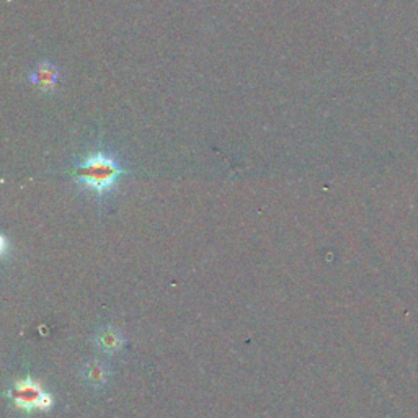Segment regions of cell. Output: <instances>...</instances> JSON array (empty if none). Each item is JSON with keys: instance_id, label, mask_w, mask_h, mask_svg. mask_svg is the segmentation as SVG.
Returning a JSON list of instances; mask_svg holds the SVG:
<instances>
[{"instance_id": "1", "label": "cell", "mask_w": 418, "mask_h": 418, "mask_svg": "<svg viewBox=\"0 0 418 418\" xmlns=\"http://www.w3.org/2000/svg\"><path fill=\"white\" fill-rule=\"evenodd\" d=\"M128 173L123 159L110 147L98 144L70 167V175L82 188L94 192L98 198L111 193Z\"/></svg>"}, {"instance_id": "2", "label": "cell", "mask_w": 418, "mask_h": 418, "mask_svg": "<svg viewBox=\"0 0 418 418\" xmlns=\"http://www.w3.org/2000/svg\"><path fill=\"white\" fill-rule=\"evenodd\" d=\"M10 399L13 405L23 412L49 410L53 405V397L33 379H22L10 389Z\"/></svg>"}, {"instance_id": "3", "label": "cell", "mask_w": 418, "mask_h": 418, "mask_svg": "<svg viewBox=\"0 0 418 418\" xmlns=\"http://www.w3.org/2000/svg\"><path fill=\"white\" fill-rule=\"evenodd\" d=\"M61 79V67L48 59L39 61L28 74V82L41 94H54Z\"/></svg>"}, {"instance_id": "4", "label": "cell", "mask_w": 418, "mask_h": 418, "mask_svg": "<svg viewBox=\"0 0 418 418\" xmlns=\"http://www.w3.org/2000/svg\"><path fill=\"white\" fill-rule=\"evenodd\" d=\"M97 345L106 353L118 352L123 345V337L115 328H105L102 333L97 335Z\"/></svg>"}, {"instance_id": "5", "label": "cell", "mask_w": 418, "mask_h": 418, "mask_svg": "<svg viewBox=\"0 0 418 418\" xmlns=\"http://www.w3.org/2000/svg\"><path fill=\"white\" fill-rule=\"evenodd\" d=\"M84 376H85V379L89 381V384L97 387V386H103L106 383L108 373H106V368L102 363H98V361H92V363L85 366Z\"/></svg>"}]
</instances>
